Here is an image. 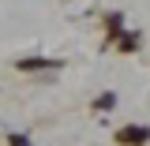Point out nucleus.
<instances>
[{"mask_svg":"<svg viewBox=\"0 0 150 146\" xmlns=\"http://www.w3.org/2000/svg\"><path fill=\"white\" fill-rule=\"evenodd\" d=\"M146 128H128V131H120V142H146Z\"/></svg>","mask_w":150,"mask_h":146,"instance_id":"obj_1","label":"nucleus"}]
</instances>
